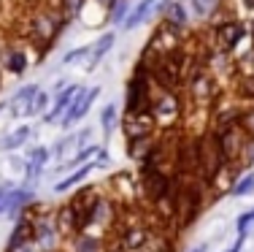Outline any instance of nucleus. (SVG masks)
I'll use <instances>...</instances> for the list:
<instances>
[{
    "label": "nucleus",
    "mask_w": 254,
    "mask_h": 252,
    "mask_svg": "<svg viewBox=\"0 0 254 252\" xmlns=\"http://www.w3.org/2000/svg\"><path fill=\"white\" fill-rule=\"evenodd\" d=\"M208 25L214 30V46L219 52H225V55H235V49L244 44L246 30H249L241 16H233V14H227V11L219 14L216 19H211Z\"/></svg>",
    "instance_id": "1"
},
{
    "label": "nucleus",
    "mask_w": 254,
    "mask_h": 252,
    "mask_svg": "<svg viewBox=\"0 0 254 252\" xmlns=\"http://www.w3.org/2000/svg\"><path fill=\"white\" fill-rule=\"evenodd\" d=\"M227 166L225 155H222L219 139L211 128H205L200 133V171H197V179L205 182L208 187H214L216 176L222 173V168Z\"/></svg>",
    "instance_id": "2"
},
{
    "label": "nucleus",
    "mask_w": 254,
    "mask_h": 252,
    "mask_svg": "<svg viewBox=\"0 0 254 252\" xmlns=\"http://www.w3.org/2000/svg\"><path fill=\"white\" fill-rule=\"evenodd\" d=\"M181 114H184V98H181V92H160L157 89L152 98V117L157 122V130L176 125Z\"/></svg>",
    "instance_id": "3"
},
{
    "label": "nucleus",
    "mask_w": 254,
    "mask_h": 252,
    "mask_svg": "<svg viewBox=\"0 0 254 252\" xmlns=\"http://www.w3.org/2000/svg\"><path fill=\"white\" fill-rule=\"evenodd\" d=\"M181 38H184V35H181L179 30H173L171 25H165V22L160 19L157 27L152 30V35H149L141 57H165V55H171V52L181 49Z\"/></svg>",
    "instance_id": "4"
},
{
    "label": "nucleus",
    "mask_w": 254,
    "mask_h": 252,
    "mask_svg": "<svg viewBox=\"0 0 254 252\" xmlns=\"http://www.w3.org/2000/svg\"><path fill=\"white\" fill-rule=\"evenodd\" d=\"M138 182H141V193L146 195L149 206H154V203H160V201L168 198V190H171V173L162 171V168L141 166Z\"/></svg>",
    "instance_id": "5"
},
{
    "label": "nucleus",
    "mask_w": 254,
    "mask_h": 252,
    "mask_svg": "<svg viewBox=\"0 0 254 252\" xmlns=\"http://www.w3.org/2000/svg\"><path fill=\"white\" fill-rule=\"evenodd\" d=\"M241 111H244V103L238 100H225L222 95L214 106H211V117H208V128L214 133H222V130H230V128H238L241 125Z\"/></svg>",
    "instance_id": "6"
},
{
    "label": "nucleus",
    "mask_w": 254,
    "mask_h": 252,
    "mask_svg": "<svg viewBox=\"0 0 254 252\" xmlns=\"http://www.w3.org/2000/svg\"><path fill=\"white\" fill-rule=\"evenodd\" d=\"M98 98H100V87H89V89L84 87L81 92L76 95V100L70 103V109L60 117V130H70L76 122H81V119L87 117V111L95 106Z\"/></svg>",
    "instance_id": "7"
},
{
    "label": "nucleus",
    "mask_w": 254,
    "mask_h": 252,
    "mask_svg": "<svg viewBox=\"0 0 254 252\" xmlns=\"http://www.w3.org/2000/svg\"><path fill=\"white\" fill-rule=\"evenodd\" d=\"M81 89H84V87H81L78 82H70L68 87L63 89V92H57V98H54V103L49 106V111H46L41 119H44L46 125H52V122H60V117H63V114L70 109V103L76 100V95L81 92Z\"/></svg>",
    "instance_id": "8"
},
{
    "label": "nucleus",
    "mask_w": 254,
    "mask_h": 252,
    "mask_svg": "<svg viewBox=\"0 0 254 252\" xmlns=\"http://www.w3.org/2000/svg\"><path fill=\"white\" fill-rule=\"evenodd\" d=\"M216 139H219L222 155H225L227 163H238L241 149H244V144H246V133H244V130H241V128H230V130L216 133Z\"/></svg>",
    "instance_id": "9"
},
{
    "label": "nucleus",
    "mask_w": 254,
    "mask_h": 252,
    "mask_svg": "<svg viewBox=\"0 0 254 252\" xmlns=\"http://www.w3.org/2000/svg\"><path fill=\"white\" fill-rule=\"evenodd\" d=\"M181 3L187 5L192 19L200 22H211L219 14H225V0H181Z\"/></svg>",
    "instance_id": "10"
},
{
    "label": "nucleus",
    "mask_w": 254,
    "mask_h": 252,
    "mask_svg": "<svg viewBox=\"0 0 254 252\" xmlns=\"http://www.w3.org/2000/svg\"><path fill=\"white\" fill-rule=\"evenodd\" d=\"M33 239H35L33 217H25V214H22V217L14 223V231H11V236H8V244H5V252H16V250L27 247V244H33Z\"/></svg>",
    "instance_id": "11"
},
{
    "label": "nucleus",
    "mask_w": 254,
    "mask_h": 252,
    "mask_svg": "<svg viewBox=\"0 0 254 252\" xmlns=\"http://www.w3.org/2000/svg\"><path fill=\"white\" fill-rule=\"evenodd\" d=\"M0 65L8 71L11 76H25L27 68H30V60H27V52L22 46H5V52L0 55Z\"/></svg>",
    "instance_id": "12"
},
{
    "label": "nucleus",
    "mask_w": 254,
    "mask_h": 252,
    "mask_svg": "<svg viewBox=\"0 0 254 252\" xmlns=\"http://www.w3.org/2000/svg\"><path fill=\"white\" fill-rule=\"evenodd\" d=\"M160 19L165 22V25H171L173 30H179L181 35L190 33V11H187V5L181 3V0H173V3L162 11Z\"/></svg>",
    "instance_id": "13"
},
{
    "label": "nucleus",
    "mask_w": 254,
    "mask_h": 252,
    "mask_svg": "<svg viewBox=\"0 0 254 252\" xmlns=\"http://www.w3.org/2000/svg\"><path fill=\"white\" fill-rule=\"evenodd\" d=\"M114 44H117V33H114V30H106V33L95 41V44H92V55H89V60H87V74H95V71H98V65L106 60L108 52L114 49Z\"/></svg>",
    "instance_id": "14"
},
{
    "label": "nucleus",
    "mask_w": 254,
    "mask_h": 252,
    "mask_svg": "<svg viewBox=\"0 0 254 252\" xmlns=\"http://www.w3.org/2000/svg\"><path fill=\"white\" fill-rule=\"evenodd\" d=\"M38 84H25V87H19L14 95L8 98V111H11V117H25V111L30 109V103H33V98H35V92H38Z\"/></svg>",
    "instance_id": "15"
},
{
    "label": "nucleus",
    "mask_w": 254,
    "mask_h": 252,
    "mask_svg": "<svg viewBox=\"0 0 254 252\" xmlns=\"http://www.w3.org/2000/svg\"><path fill=\"white\" fill-rule=\"evenodd\" d=\"M35 201V193L30 184H22V187H14L11 190V198H8V209H5V214H8V220H19L16 214H22V209L30 206V203Z\"/></svg>",
    "instance_id": "16"
},
{
    "label": "nucleus",
    "mask_w": 254,
    "mask_h": 252,
    "mask_svg": "<svg viewBox=\"0 0 254 252\" xmlns=\"http://www.w3.org/2000/svg\"><path fill=\"white\" fill-rule=\"evenodd\" d=\"M154 5H157V0H141L138 5H132L130 14H127V19L122 22V30H125V33H132V30H138V27L143 25V22L149 19V16L154 14Z\"/></svg>",
    "instance_id": "17"
},
{
    "label": "nucleus",
    "mask_w": 254,
    "mask_h": 252,
    "mask_svg": "<svg viewBox=\"0 0 254 252\" xmlns=\"http://www.w3.org/2000/svg\"><path fill=\"white\" fill-rule=\"evenodd\" d=\"M98 168V163L95 160H89V163H84V166H78V168H73V173L70 176H65V179H60L57 184H54V193H68V190H73V187H78L81 182H87V176Z\"/></svg>",
    "instance_id": "18"
},
{
    "label": "nucleus",
    "mask_w": 254,
    "mask_h": 252,
    "mask_svg": "<svg viewBox=\"0 0 254 252\" xmlns=\"http://www.w3.org/2000/svg\"><path fill=\"white\" fill-rule=\"evenodd\" d=\"M154 139H157V133L154 136H141V139H132V141H125L127 158L135 160V163H143L146 155H149V149H152V144H154Z\"/></svg>",
    "instance_id": "19"
},
{
    "label": "nucleus",
    "mask_w": 254,
    "mask_h": 252,
    "mask_svg": "<svg viewBox=\"0 0 254 252\" xmlns=\"http://www.w3.org/2000/svg\"><path fill=\"white\" fill-rule=\"evenodd\" d=\"M70 250L73 252H106V244H103L100 236H92V233H76L70 239Z\"/></svg>",
    "instance_id": "20"
},
{
    "label": "nucleus",
    "mask_w": 254,
    "mask_h": 252,
    "mask_svg": "<svg viewBox=\"0 0 254 252\" xmlns=\"http://www.w3.org/2000/svg\"><path fill=\"white\" fill-rule=\"evenodd\" d=\"M30 136H33V128H30V125H19V128L11 130V133L0 141V149H3V152H14V149H19Z\"/></svg>",
    "instance_id": "21"
},
{
    "label": "nucleus",
    "mask_w": 254,
    "mask_h": 252,
    "mask_svg": "<svg viewBox=\"0 0 254 252\" xmlns=\"http://www.w3.org/2000/svg\"><path fill=\"white\" fill-rule=\"evenodd\" d=\"M233 95L238 98V103H254V76H235Z\"/></svg>",
    "instance_id": "22"
},
{
    "label": "nucleus",
    "mask_w": 254,
    "mask_h": 252,
    "mask_svg": "<svg viewBox=\"0 0 254 252\" xmlns=\"http://www.w3.org/2000/svg\"><path fill=\"white\" fill-rule=\"evenodd\" d=\"M117 125H119V106L117 103H106L100 109V128H103V133H106V139L117 130Z\"/></svg>",
    "instance_id": "23"
},
{
    "label": "nucleus",
    "mask_w": 254,
    "mask_h": 252,
    "mask_svg": "<svg viewBox=\"0 0 254 252\" xmlns=\"http://www.w3.org/2000/svg\"><path fill=\"white\" fill-rule=\"evenodd\" d=\"M49 106H52V92L49 89H38L35 92V98H33V103H30V109L25 111V117H44L46 111H49Z\"/></svg>",
    "instance_id": "24"
},
{
    "label": "nucleus",
    "mask_w": 254,
    "mask_h": 252,
    "mask_svg": "<svg viewBox=\"0 0 254 252\" xmlns=\"http://www.w3.org/2000/svg\"><path fill=\"white\" fill-rule=\"evenodd\" d=\"M130 8H132V0H117V3L106 11V22L108 25H122L127 19V14H130Z\"/></svg>",
    "instance_id": "25"
},
{
    "label": "nucleus",
    "mask_w": 254,
    "mask_h": 252,
    "mask_svg": "<svg viewBox=\"0 0 254 252\" xmlns=\"http://www.w3.org/2000/svg\"><path fill=\"white\" fill-rule=\"evenodd\" d=\"M249 193H254V173H241V176L230 184V195L244 198V195H249Z\"/></svg>",
    "instance_id": "26"
},
{
    "label": "nucleus",
    "mask_w": 254,
    "mask_h": 252,
    "mask_svg": "<svg viewBox=\"0 0 254 252\" xmlns=\"http://www.w3.org/2000/svg\"><path fill=\"white\" fill-rule=\"evenodd\" d=\"M84 3H87V0H57L60 11H63V16H65L68 22H76L78 16H81Z\"/></svg>",
    "instance_id": "27"
},
{
    "label": "nucleus",
    "mask_w": 254,
    "mask_h": 252,
    "mask_svg": "<svg viewBox=\"0 0 254 252\" xmlns=\"http://www.w3.org/2000/svg\"><path fill=\"white\" fill-rule=\"evenodd\" d=\"M73 147H78V144H76V133H65L63 139H57L49 149H52V158H65Z\"/></svg>",
    "instance_id": "28"
},
{
    "label": "nucleus",
    "mask_w": 254,
    "mask_h": 252,
    "mask_svg": "<svg viewBox=\"0 0 254 252\" xmlns=\"http://www.w3.org/2000/svg\"><path fill=\"white\" fill-rule=\"evenodd\" d=\"M89 55H92V44L76 46V49H70V52L63 55V65H73V63H78V60H89Z\"/></svg>",
    "instance_id": "29"
},
{
    "label": "nucleus",
    "mask_w": 254,
    "mask_h": 252,
    "mask_svg": "<svg viewBox=\"0 0 254 252\" xmlns=\"http://www.w3.org/2000/svg\"><path fill=\"white\" fill-rule=\"evenodd\" d=\"M241 130H244L249 139H254V103H246L244 111H241Z\"/></svg>",
    "instance_id": "30"
},
{
    "label": "nucleus",
    "mask_w": 254,
    "mask_h": 252,
    "mask_svg": "<svg viewBox=\"0 0 254 252\" xmlns=\"http://www.w3.org/2000/svg\"><path fill=\"white\" fill-rule=\"evenodd\" d=\"M27 160H33V163H38V166L46 168V163L52 160V149L49 147H33L27 152Z\"/></svg>",
    "instance_id": "31"
},
{
    "label": "nucleus",
    "mask_w": 254,
    "mask_h": 252,
    "mask_svg": "<svg viewBox=\"0 0 254 252\" xmlns=\"http://www.w3.org/2000/svg\"><path fill=\"white\" fill-rule=\"evenodd\" d=\"M238 166H241V168H249V166H254V139H249V136H246V144H244V149H241Z\"/></svg>",
    "instance_id": "32"
},
{
    "label": "nucleus",
    "mask_w": 254,
    "mask_h": 252,
    "mask_svg": "<svg viewBox=\"0 0 254 252\" xmlns=\"http://www.w3.org/2000/svg\"><path fill=\"white\" fill-rule=\"evenodd\" d=\"M11 190H14V184H11V182H3V184H0V214H5V209H8Z\"/></svg>",
    "instance_id": "33"
},
{
    "label": "nucleus",
    "mask_w": 254,
    "mask_h": 252,
    "mask_svg": "<svg viewBox=\"0 0 254 252\" xmlns=\"http://www.w3.org/2000/svg\"><path fill=\"white\" fill-rule=\"evenodd\" d=\"M76 144L78 147H87V144H92V128H81L76 133Z\"/></svg>",
    "instance_id": "34"
},
{
    "label": "nucleus",
    "mask_w": 254,
    "mask_h": 252,
    "mask_svg": "<svg viewBox=\"0 0 254 252\" xmlns=\"http://www.w3.org/2000/svg\"><path fill=\"white\" fill-rule=\"evenodd\" d=\"M68 84H70V79H68V76H63V79H57V82H54L52 92H54V95H57V92H63V89L68 87Z\"/></svg>",
    "instance_id": "35"
},
{
    "label": "nucleus",
    "mask_w": 254,
    "mask_h": 252,
    "mask_svg": "<svg viewBox=\"0 0 254 252\" xmlns=\"http://www.w3.org/2000/svg\"><path fill=\"white\" fill-rule=\"evenodd\" d=\"M244 242H246V236H241V233H238V239H235V244H233L230 250H225V252H241V250H244Z\"/></svg>",
    "instance_id": "36"
},
{
    "label": "nucleus",
    "mask_w": 254,
    "mask_h": 252,
    "mask_svg": "<svg viewBox=\"0 0 254 252\" xmlns=\"http://www.w3.org/2000/svg\"><path fill=\"white\" fill-rule=\"evenodd\" d=\"M16 252H41L35 244H27V247H22V250H16Z\"/></svg>",
    "instance_id": "37"
},
{
    "label": "nucleus",
    "mask_w": 254,
    "mask_h": 252,
    "mask_svg": "<svg viewBox=\"0 0 254 252\" xmlns=\"http://www.w3.org/2000/svg\"><path fill=\"white\" fill-rule=\"evenodd\" d=\"M190 252H208V244H197V247H192Z\"/></svg>",
    "instance_id": "38"
},
{
    "label": "nucleus",
    "mask_w": 254,
    "mask_h": 252,
    "mask_svg": "<svg viewBox=\"0 0 254 252\" xmlns=\"http://www.w3.org/2000/svg\"><path fill=\"white\" fill-rule=\"evenodd\" d=\"M3 109H8V100H0V111Z\"/></svg>",
    "instance_id": "39"
},
{
    "label": "nucleus",
    "mask_w": 254,
    "mask_h": 252,
    "mask_svg": "<svg viewBox=\"0 0 254 252\" xmlns=\"http://www.w3.org/2000/svg\"><path fill=\"white\" fill-rule=\"evenodd\" d=\"M95 3H100V5H106V3H108V0H95Z\"/></svg>",
    "instance_id": "40"
},
{
    "label": "nucleus",
    "mask_w": 254,
    "mask_h": 252,
    "mask_svg": "<svg viewBox=\"0 0 254 252\" xmlns=\"http://www.w3.org/2000/svg\"><path fill=\"white\" fill-rule=\"evenodd\" d=\"M0 89H3V76H0Z\"/></svg>",
    "instance_id": "41"
},
{
    "label": "nucleus",
    "mask_w": 254,
    "mask_h": 252,
    "mask_svg": "<svg viewBox=\"0 0 254 252\" xmlns=\"http://www.w3.org/2000/svg\"><path fill=\"white\" fill-rule=\"evenodd\" d=\"M3 3H5V0H0V5H3Z\"/></svg>",
    "instance_id": "42"
}]
</instances>
